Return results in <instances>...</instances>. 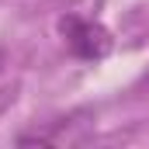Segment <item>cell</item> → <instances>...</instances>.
I'll return each instance as SVG.
<instances>
[{"instance_id": "obj_1", "label": "cell", "mask_w": 149, "mask_h": 149, "mask_svg": "<svg viewBox=\"0 0 149 149\" xmlns=\"http://www.w3.org/2000/svg\"><path fill=\"white\" fill-rule=\"evenodd\" d=\"M59 31L66 38V49L73 52L76 59H104L108 49H111V35L101 24L87 21V17H76V14L59 21Z\"/></svg>"}]
</instances>
